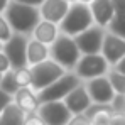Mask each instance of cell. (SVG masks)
<instances>
[{
	"label": "cell",
	"mask_w": 125,
	"mask_h": 125,
	"mask_svg": "<svg viewBox=\"0 0 125 125\" xmlns=\"http://www.w3.org/2000/svg\"><path fill=\"white\" fill-rule=\"evenodd\" d=\"M113 113H115V110L112 105H102V103H93L84 112V115L90 118L91 125H108Z\"/></svg>",
	"instance_id": "obj_18"
},
{
	"label": "cell",
	"mask_w": 125,
	"mask_h": 125,
	"mask_svg": "<svg viewBox=\"0 0 125 125\" xmlns=\"http://www.w3.org/2000/svg\"><path fill=\"white\" fill-rule=\"evenodd\" d=\"M24 125H47V124L42 120V117L37 112H34V113H27V115H25Z\"/></svg>",
	"instance_id": "obj_25"
},
{
	"label": "cell",
	"mask_w": 125,
	"mask_h": 125,
	"mask_svg": "<svg viewBox=\"0 0 125 125\" xmlns=\"http://www.w3.org/2000/svg\"><path fill=\"white\" fill-rule=\"evenodd\" d=\"M106 76H108L110 83L113 86V90L117 91V95H125V74L124 73H120L118 69L112 68Z\"/></svg>",
	"instance_id": "obj_21"
},
{
	"label": "cell",
	"mask_w": 125,
	"mask_h": 125,
	"mask_svg": "<svg viewBox=\"0 0 125 125\" xmlns=\"http://www.w3.org/2000/svg\"><path fill=\"white\" fill-rule=\"evenodd\" d=\"M14 102L19 105L25 113H34L41 106L39 95L32 86H21L17 90V93L14 95Z\"/></svg>",
	"instance_id": "obj_14"
},
{
	"label": "cell",
	"mask_w": 125,
	"mask_h": 125,
	"mask_svg": "<svg viewBox=\"0 0 125 125\" xmlns=\"http://www.w3.org/2000/svg\"><path fill=\"white\" fill-rule=\"evenodd\" d=\"M112 106L115 112H120V113H125V95H117L115 100L112 102Z\"/></svg>",
	"instance_id": "obj_28"
},
{
	"label": "cell",
	"mask_w": 125,
	"mask_h": 125,
	"mask_svg": "<svg viewBox=\"0 0 125 125\" xmlns=\"http://www.w3.org/2000/svg\"><path fill=\"white\" fill-rule=\"evenodd\" d=\"M17 2H22V3H29V5H34V7H41L44 0H17Z\"/></svg>",
	"instance_id": "obj_33"
},
{
	"label": "cell",
	"mask_w": 125,
	"mask_h": 125,
	"mask_svg": "<svg viewBox=\"0 0 125 125\" xmlns=\"http://www.w3.org/2000/svg\"><path fill=\"white\" fill-rule=\"evenodd\" d=\"M32 71V88L36 91H41L46 86H49L51 83H54L56 80H59L62 74L66 73V69L61 64L54 61V59H46V61L31 66Z\"/></svg>",
	"instance_id": "obj_6"
},
{
	"label": "cell",
	"mask_w": 125,
	"mask_h": 125,
	"mask_svg": "<svg viewBox=\"0 0 125 125\" xmlns=\"http://www.w3.org/2000/svg\"><path fill=\"white\" fill-rule=\"evenodd\" d=\"M2 47H3V42H0V51H2Z\"/></svg>",
	"instance_id": "obj_36"
},
{
	"label": "cell",
	"mask_w": 125,
	"mask_h": 125,
	"mask_svg": "<svg viewBox=\"0 0 125 125\" xmlns=\"http://www.w3.org/2000/svg\"><path fill=\"white\" fill-rule=\"evenodd\" d=\"M93 24H95V19H93L90 3H83V2L76 0V2H71L68 14L64 15V19L59 24V31H61V34L74 37L80 32L86 31L88 27H91Z\"/></svg>",
	"instance_id": "obj_2"
},
{
	"label": "cell",
	"mask_w": 125,
	"mask_h": 125,
	"mask_svg": "<svg viewBox=\"0 0 125 125\" xmlns=\"http://www.w3.org/2000/svg\"><path fill=\"white\" fill-rule=\"evenodd\" d=\"M115 7V14H125V0H112Z\"/></svg>",
	"instance_id": "obj_31"
},
{
	"label": "cell",
	"mask_w": 125,
	"mask_h": 125,
	"mask_svg": "<svg viewBox=\"0 0 125 125\" xmlns=\"http://www.w3.org/2000/svg\"><path fill=\"white\" fill-rule=\"evenodd\" d=\"M0 88H2L3 91L10 93V95H15V93H17V90H19L21 86H19L17 80H15V69H9L7 73H3L2 81H0Z\"/></svg>",
	"instance_id": "obj_20"
},
{
	"label": "cell",
	"mask_w": 125,
	"mask_h": 125,
	"mask_svg": "<svg viewBox=\"0 0 125 125\" xmlns=\"http://www.w3.org/2000/svg\"><path fill=\"white\" fill-rule=\"evenodd\" d=\"M31 36L25 34H17L14 32V36L7 42H3V52L9 56V61L12 64V69L29 66L27 64V42Z\"/></svg>",
	"instance_id": "obj_8"
},
{
	"label": "cell",
	"mask_w": 125,
	"mask_h": 125,
	"mask_svg": "<svg viewBox=\"0 0 125 125\" xmlns=\"http://www.w3.org/2000/svg\"><path fill=\"white\" fill-rule=\"evenodd\" d=\"M102 54L105 56V59L110 62V66H115L125 56V39L106 29V34H105V39H103V47H102Z\"/></svg>",
	"instance_id": "obj_11"
},
{
	"label": "cell",
	"mask_w": 125,
	"mask_h": 125,
	"mask_svg": "<svg viewBox=\"0 0 125 125\" xmlns=\"http://www.w3.org/2000/svg\"><path fill=\"white\" fill-rule=\"evenodd\" d=\"M49 46L44 44V42L37 41L36 37H29L27 42V64L29 66H34V64H39V62L49 59Z\"/></svg>",
	"instance_id": "obj_17"
},
{
	"label": "cell",
	"mask_w": 125,
	"mask_h": 125,
	"mask_svg": "<svg viewBox=\"0 0 125 125\" xmlns=\"http://www.w3.org/2000/svg\"><path fill=\"white\" fill-rule=\"evenodd\" d=\"M3 15L7 17V21L10 24V27L14 29V32L25 34V36H32V31L36 29L37 22L42 19L39 7L22 3L17 0H10Z\"/></svg>",
	"instance_id": "obj_1"
},
{
	"label": "cell",
	"mask_w": 125,
	"mask_h": 125,
	"mask_svg": "<svg viewBox=\"0 0 125 125\" xmlns=\"http://www.w3.org/2000/svg\"><path fill=\"white\" fill-rule=\"evenodd\" d=\"M14 102V95H10V93H7V91H3L2 88H0V113L9 106V105Z\"/></svg>",
	"instance_id": "obj_27"
},
{
	"label": "cell",
	"mask_w": 125,
	"mask_h": 125,
	"mask_svg": "<svg viewBox=\"0 0 125 125\" xmlns=\"http://www.w3.org/2000/svg\"><path fill=\"white\" fill-rule=\"evenodd\" d=\"M12 36H14V29L10 27L7 17L0 14V42H7Z\"/></svg>",
	"instance_id": "obj_24"
},
{
	"label": "cell",
	"mask_w": 125,
	"mask_h": 125,
	"mask_svg": "<svg viewBox=\"0 0 125 125\" xmlns=\"http://www.w3.org/2000/svg\"><path fill=\"white\" fill-rule=\"evenodd\" d=\"M9 3H10V0H0V14H3V12L7 10Z\"/></svg>",
	"instance_id": "obj_34"
},
{
	"label": "cell",
	"mask_w": 125,
	"mask_h": 125,
	"mask_svg": "<svg viewBox=\"0 0 125 125\" xmlns=\"http://www.w3.org/2000/svg\"><path fill=\"white\" fill-rule=\"evenodd\" d=\"M112 68H115V69H118L120 73H124V74H125V56H124V58H122V59H120L118 62H117L115 66H112Z\"/></svg>",
	"instance_id": "obj_32"
},
{
	"label": "cell",
	"mask_w": 125,
	"mask_h": 125,
	"mask_svg": "<svg viewBox=\"0 0 125 125\" xmlns=\"http://www.w3.org/2000/svg\"><path fill=\"white\" fill-rule=\"evenodd\" d=\"M69 5H71V2H68V0H44L39 10H41L42 19L61 24V21L69 10Z\"/></svg>",
	"instance_id": "obj_13"
},
{
	"label": "cell",
	"mask_w": 125,
	"mask_h": 125,
	"mask_svg": "<svg viewBox=\"0 0 125 125\" xmlns=\"http://www.w3.org/2000/svg\"><path fill=\"white\" fill-rule=\"evenodd\" d=\"M37 113L47 125H66L73 117L71 110L66 106L64 100H54V102H44L41 103Z\"/></svg>",
	"instance_id": "obj_9"
},
{
	"label": "cell",
	"mask_w": 125,
	"mask_h": 125,
	"mask_svg": "<svg viewBox=\"0 0 125 125\" xmlns=\"http://www.w3.org/2000/svg\"><path fill=\"white\" fill-rule=\"evenodd\" d=\"M66 125H91V122L84 113H76V115H73L69 118V122Z\"/></svg>",
	"instance_id": "obj_26"
},
{
	"label": "cell",
	"mask_w": 125,
	"mask_h": 125,
	"mask_svg": "<svg viewBox=\"0 0 125 125\" xmlns=\"http://www.w3.org/2000/svg\"><path fill=\"white\" fill-rule=\"evenodd\" d=\"M80 83H81V80L78 78V74L74 71H66L59 80H56L54 83H51L41 91H37L39 100H41V103L54 102V100H64L69 95V91L73 88H76Z\"/></svg>",
	"instance_id": "obj_5"
},
{
	"label": "cell",
	"mask_w": 125,
	"mask_h": 125,
	"mask_svg": "<svg viewBox=\"0 0 125 125\" xmlns=\"http://www.w3.org/2000/svg\"><path fill=\"white\" fill-rule=\"evenodd\" d=\"M110 69H112L110 62L105 59L102 52H98V54H83L73 71L78 74L81 81H88V80L108 74Z\"/></svg>",
	"instance_id": "obj_4"
},
{
	"label": "cell",
	"mask_w": 125,
	"mask_h": 125,
	"mask_svg": "<svg viewBox=\"0 0 125 125\" xmlns=\"http://www.w3.org/2000/svg\"><path fill=\"white\" fill-rule=\"evenodd\" d=\"M78 2H83V3H90V2H93V0H78Z\"/></svg>",
	"instance_id": "obj_35"
},
{
	"label": "cell",
	"mask_w": 125,
	"mask_h": 125,
	"mask_svg": "<svg viewBox=\"0 0 125 125\" xmlns=\"http://www.w3.org/2000/svg\"><path fill=\"white\" fill-rule=\"evenodd\" d=\"M90 9H91L95 24L102 27H108L112 19L115 17V7L112 0H93L90 2Z\"/></svg>",
	"instance_id": "obj_15"
},
{
	"label": "cell",
	"mask_w": 125,
	"mask_h": 125,
	"mask_svg": "<svg viewBox=\"0 0 125 125\" xmlns=\"http://www.w3.org/2000/svg\"><path fill=\"white\" fill-rule=\"evenodd\" d=\"M49 51H51L49 58L54 59L58 64H61L66 71H73L80 61V58L83 56L74 37L66 36V34H59L58 39L49 46Z\"/></svg>",
	"instance_id": "obj_3"
},
{
	"label": "cell",
	"mask_w": 125,
	"mask_h": 125,
	"mask_svg": "<svg viewBox=\"0 0 125 125\" xmlns=\"http://www.w3.org/2000/svg\"><path fill=\"white\" fill-rule=\"evenodd\" d=\"M68 2H76V0H68Z\"/></svg>",
	"instance_id": "obj_38"
},
{
	"label": "cell",
	"mask_w": 125,
	"mask_h": 125,
	"mask_svg": "<svg viewBox=\"0 0 125 125\" xmlns=\"http://www.w3.org/2000/svg\"><path fill=\"white\" fill-rule=\"evenodd\" d=\"M15 80L19 86H32V71L31 66H24L15 69Z\"/></svg>",
	"instance_id": "obj_23"
},
{
	"label": "cell",
	"mask_w": 125,
	"mask_h": 125,
	"mask_svg": "<svg viewBox=\"0 0 125 125\" xmlns=\"http://www.w3.org/2000/svg\"><path fill=\"white\" fill-rule=\"evenodd\" d=\"M59 34H61L59 24L46 21V19H41V21L37 22L36 29L32 31V37H36L37 41L44 42V44H47V46H51L52 42L56 41Z\"/></svg>",
	"instance_id": "obj_16"
},
{
	"label": "cell",
	"mask_w": 125,
	"mask_h": 125,
	"mask_svg": "<svg viewBox=\"0 0 125 125\" xmlns=\"http://www.w3.org/2000/svg\"><path fill=\"white\" fill-rule=\"evenodd\" d=\"M64 103L71 110L73 115H76V113H84V112L93 105V100H91V96H90V93H88V90H86L84 81H81L76 88H73V90L69 91V95L64 98Z\"/></svg>",
	"instance_id": "obj_12"
},
{
	"label": "cell",
	"mask_w": 125,
	"mask_h": 125,
	"mask_svg": "<svg viewBox=\"0 0 125 125\" xmlns=\"http://www.w3.org/2000/svg\"><path fill=\"white\" fill-rule=\"evenodd\" d=\"M25 115L27 113L22 110L21 106L15 102H12L0 113V125H24Z\"/></svg>",
	"instance_id": "obj_19"
},
{
	"label": "cell",
	"mask_w": 125,
	"mask_h": 125,
	"mask_svg": "<svg viewBox=\"0 0 125 125\" xmlns=\"http://www.w3.org/2000/svg\"><path fill=\"white\" fill-rule=\"evenodd\" d=\"M108 125H125V113H120V112H115L110 118V124Z\"/></svg>",
	"instance_id": "obj_30"
},
{
	"label": "cell",
	"mask_w": 125,
	"mask_h": 125,
	"mask_svg": "<svg viewBox=\"0 0 125 125\" xmlns=\"http://www.w3.org/2000/svg\"><path fill=\"white\" fill-rule=\"evenodd\" d=\"M9 69H12V64L9 61V56L3 52V49L0 51V73H7Z\"/></svg>",
	"instance_id": "obj_29"
},
{
	"label": "cell",
	"mask_w": 125,
	"mask_h": 125,
	"mask_svg": "<svg viewBox=\"0 0 125 125\" xmlns=\"http://www.w3.org/2000/svg\"><path fill=\"white\" fill-rule=\"evenodd\" d=\"M2 76H3V73H0V81H2Z\"/></svg>",
	"instance_id": "obj_37"
},
{
	"label": "cell",
	"mask_w": 125,
	"mask_h": 125,
	"mask_svg": "<svg viewBox=\"0 0 125 125\" xmlns=\"http://www.w3.org/2000/svg\"><path fill=\"white\" fill-rule=\"evenodd\" d=\"M105 34H106V27L93 24L86 31L74 36V41L78 44L81 54H98L102 52V47H103Z\"/></svg>",
	"instance_id": "obj_7"
},
{
	"label": "cell",
	"mask_w": 125,
	"mask_h": 125,
	"mask_svg": "<svg viewBox=\"0 0 125 125\" xmlns=\"http://www.w3.org/2000/svg\"><path fill=\"white\" fill-rule=\"evenodd\" d=\"M106 29L125 39V14H115V17L112 19L110 25Z\"/></svg>",
	"instance_id": "obj_22"
},
{
	"label": "cell",
	"mask_w": 125,
	"mask_h": 125,
	"mask_svg": "<svg viewBox=\"0 0 125 125\" xmlns=\"http://www.w3.org/2000/svg\"><path fill=\"white\" fill-rule=\"evenodd\" d=\"M86 90L93 100V103H102V105H112V102L117 96V91L113 90V86L110 83L108 76H98L93 80L84 81Z\"/></svg>",
	"instance_id": "obj_10"
}]
</instances>
